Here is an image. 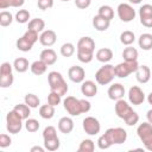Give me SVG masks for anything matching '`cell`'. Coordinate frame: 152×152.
Returning <instances> with one entry per match:
<instances>
[{
	"instance_id": "3",
	"label": "cell",
	"mask_w": 152,
	"mask_h": 152,
	"mask_svg": "<svg viewBox=\"0 0 152 152\" xmlns=\"http://www.w3.org/2000/svg\"><path fill=\"white\" fill-rule=\"evenodd\" d=\"M43 140H44V147L48 151H57L61 146L59 138L57 135V131L53 126H46L43 131Z\"/></svg>"
},
{
	"instance_id": "40",
	"label": "cell",
	"mask_w": 152,
	"mask_h": 152,
	"mask_svg": "<svg viewBox=\"0 0 152 152\" xmlns=\"http://www.w3.org/2000/svg\"><path fill=\"white\" fill-rule=\"evenodd\" d=\"M75 53V45L72 43H64L61 46V55L63 57H71Z\"/></svg>"
},
{
	"instance_id": "7",
	"label": "cell",
	"mask_w": 152,
	"mask_h": 152,
	"mask_svg": "<svg viewBox=\"0 0 152 152\" xmlns=\"http://www.w3.org/2000/svg\"><path fill=\"white\" fill-rule=\"evenodd\" d=\"M139 68L138 61H124L115 65V74L119 78H126L131 74L135 72Z\"/></svg>"
},
{
	"instance_id": "55",
	"label": "cell",
	"mask_w": 152,
	"mask_h": 152,
	"mask_svg": "<svg viewBox=\"0 0 152 152\" xmlns=\"http://www.w3.org/2000/svg\"><path fill=\"white\" fill-rule=\"evenodd\" d=\"M131 4H133V5H138V4H140L142 0H128Z\"/></svg>"
},
{
	"instance_id": "11",
	"label": "cell",
	"mask_w": 152,
	"mask_h": 152,
	"mask_svg": "<svg viewBox=\"0 0 152 152\" xmlns=\"http://www.w3.org/2000/svg\"><path fill=\"white\" fill-rule=\"evenodd\" d=\"M82 126L84 132L88 135H96L101 131V124L100 121L94 116H87L82 121Z\"/></svg>"
},
{
	"instance_id": "22",
	"label": "cell",
	"mask_w": 152,
	"mask_h": 152,
	"mask_svg": "<svg viewBox=\"0 0 152 152\" xmlns=\"http://www.w3.org/2000/svg\"><path fill=\"white\" fill-rule=\"evenodd\" d=\"M109 25H110V21L107 20V19H104V18H102V17L99 15V14H96V15L93 18V26H94V28H95L96 31H99V32H103V31L108 30Z\"/></svg>"
},
{
	"instance_id": "18",
	"label": "cell",
	"mask_w": 152,
	"mask_h": 152,
	"mask_svg": "<svg viewBox=\"0 0 152 152\" xmlns=\"http://www.w3.org/2000/svg\"><path fill=\"white\" fill-rule=\"evenodd\" d=\"M81 93L86 97H94L97 94V86L94 81L87 80L81 83Z\"/></svg>"
},
{
	"instance_id": "33",
	"label": "cell",
	"mask_w": 152,
	"mask_h": 152,
	"mask_svg": "<svg viewBox=\"0 0 152 152\" xmlns=\"http://www.w3.org/2000/svg\"><path fill=\"white\" fill-rule=\"evenodd\" d=\"M120 42H121L124 45H126V46L132 45V44L135 42V34H134V32L128 31V30L121 32V34H120Z\"/></svg>"
},
{
	"instance_id": "36",
	"label": "cell",
	"mask_w": 152,
	"mask_h": 152,
	"mask_svg": "<svg viewBox=\"0 0 152 152\" xmlns=\"http://www.w3.org/2000/svg\"><path fill=\"white\" fill-rule=\"evenodd\" d=\"M14 77L12 72H6V74H0V87L1 88H8L13 84Z\"/></svg>"
},
{
	"instance_id": "5",
	"label": "cell",
	"mask_w": 152,
	"mask_h": 152,
	"mask_svg": "<svg viewBox=\"0 0 152 152\" xmlns=\"http://www.w3.org/2000/svg\"><path fill=\"white\" fill-rule=\"evenodd\" d=\"M137 134L141 140L145 150L152 152V124L148 121L140 124L137 127Z\"/></svg>"
},
{
	"instance_id": "16",
	"label": "cell",
	"mask_w": 152,
	"mask_h": 152,
	"mask_svg": "<svg viewBox=\"0 0 152 152\" xmlns=\"http://www.w3.org/2000/svg\"><path fill=\"white\" fill-rule=\"evenodd\" d=\"M57 40V34L53 30H44L39 36V43L43 46H52Z\"/></svg>"
},
{
	"instance_id": "46",
	"label": "cell",
	"mask_w": 152,
	"mask_h": 152,
	"mask_svg": "<svg viewBox=\"0 0 152 152\" xmlns=\"http://www.w3.org/2000/svg\"><path fill=\"white\" fill-rule=\"evenodd\" d=\"M125 122H126L127 126H134V125H137V124L139 122V115H138V113L134 110V112L125 120Z\"/></svg>"
},
{
	"instance_id": "51",
	"label": "cell",
	"mask_w": 152,
	"mask_h": 152,
	"mask_svg": "<svg viewBox=\"0 0 152 152\" xmlns=\"http://www.w3.org/2000/svg\"><path fill=\"white\" fill-rule=\"evenodd\" d=\"M11 7V0H0V8L1 10H6Z\"/></svg>"
},
{
	"instance_id": "50",
	"label": "cell",
	"mask_w": 152,
	"mask_h": 152,
	"mask_svg": "<svg viewBox=\"0 0 152 152\" xmlns=\"http://www.w3.org/2000/svg\"><path fill=\"white\" fill-rule=\"evenodd\" d=\"M25 4V0H11V7H21Z\"/></svg>"
},
{
	"instance_id": "38",
	"label": "cell",
	"mask_w": 152,
	"mask_h": 152,
	"mask_svg": "<svg viewBox=\"0 0 152 152\" xmlns=\"http://www.w3.org/2000/svg\"><path fill=\"white\" fill-rule=\"evenodd\" d=\"M25 128H26V131L27 132H30V133H34V132H37L38 129H39V127H40V124H39V121L38 120H36V119H26L25 120Z\"/></svg>"
},
{
	"instance_id": "30",
	"label": "cell",
	"mask_w": 152,
	"mask_h": 152,
	"mask_svg": "<svg viewBox=\"0 0 152 152\" xmlns=\"http://www.w3.org/2000/svg\"><path fill=\"white\" fill-rule=\"evenodd\" d=\"M138 50L131 45H128L127 48L124 49L122 51V57L124 61H138Z\"/></svg>"
},
{
	"instance_id": "27",
	"label": "cell",
	"mask_w": 152,
	"mask_h": 152,
	"mask_svg": "<svg viewBox=\"0 0 152 152\" xmlns=\"http://www.w3.org/2000/svg\"><path fill=\"white\" fill-rule=\"evenodd\" d=\"M13 110H14L23 120L28 119V116H30V114H31V107L27 106L25 102H24V103H18V104H15L14 108H13Z\"/></svg>"
},
{
	"instance_id": "42",
	"label": "cell",
	"mask_w": 152,
	"mask_h": 152,
	"mask_svg": "<svg viewBox=\"0 0 152 152\" xmlns=\"http://www.w3.org/2000/svg\"><path fill=\"white\" fill-rule=\"evenodd\" d=\"M32 45H34L37 42H38V39H39V36H38V33L36 32V31H32V30H28L27 28V31L23 34Z\"/></svg>"
},
{
	"instance_id": "49",
	"label": "cell",
	"mask_w": 152,
	"mask_h": 152,
	"mask_svg": "<svg viewBox=\"0 0 152 152\" xmlns=\"http://www.w3.org/2000/svg\"><path fill=\"white\" fill-rule=\"evenodd\" d=\"M81 107H82V113H88L91 108V103L86 100V99H82L81 100Z\"/></svg>"
},
{
	"instance_id": "21",
	"label": "cell",
	"mask_w": 152,
	"mask_h": 152,
	"mask_svg": "<svg viewBox=\"0 0 152 152\" xmlns=\"http://www.w3.org/2000/svg\"><path fill=\"white\" fill-rule=\"evenodd\" d=\"M39 57H40L39 59H42L43 62H45L48 65H53L57 62V53H56V51L53 49H50V48L44 49L40 52Z\"/></svg>"
},
{
	"instance_id": "54",
	"label": "cell",
	"mask_w": 152,
	"mask_h": 152,
	"mask_svg": "<svg viewBox=\"0 0 152 152\" xmlns=\"http://www.w3.org/2000/svg\"><path fill=\"white\" fill-rule=\"evenodd\" d=\"M147 102H148V103L152 106V91H151V93L147 95Z\"/></svg>"
},
{
	"instance_id": "45",
	"label": "cell",
	"mask_w": 152,
	"mask_h": 152,
	"mask_svg": "<svg viewBox=\"0 0 152 152\" xmlns=\"http://www.w3.org/2000/svg\"><path fill=\"white\" fill-rule=\"evenodd\" d=\"M11 144H12V139L10 135H7L5 133L0 134V147L1 148H6V147L11 146Z\"/></svg>"
},
{
	"instance_id": "25",
	"label": "cell",
	"mask_w": 152,
	"mask_h": 152,
	"mask_svg": "<svg viewBox=\"0 0 152 152\" xmlns=\"http://www.w3.org/2000/svg\"><path fill=\"white\" fill-rule=\"evenodd\" d=\"M48 66H49V65H48L45 62H43L42 59H38V61H34L33 63H31L30 69H31V72H32L33 75L40 76V75H43V74L46 71Z\"/></svg>"
},
{
	"instance_id": "15",
	"label": "cell",
	"mask_w": 152,
	"mask_h": 152,
	"mask_svg": "<svg viewBox=\"0 0 152 152\" xmlns=\"http://www.w3.org/2000/svg\"><path fill=\"white\" fill-rule=\"evenodd\" d=\"M68 77L74 83H82L86 78V71L80 65H72L68 70Z\"/></svg>"
},
{
	"instance_id": "31",
	"label": "cell",
	"mask_w": 152,
	"mask_h": 152,
	"mask_svg": "<svg viewBox=\"0 0 152 152\" xmlns=\"http://www.w3.org/2000/svg\"><path fill=\"white\" fill-rule=\"evenodd\" d=\"M15 46H17V49H18L19 51H23V52H28V51H31L32 48H33V45H32L24 36H21L19 39H17Z\"/></svg>"
},
{
	"instance_id": "28",
	"label": "cell",
	"mask_w": 152,
	"mask_h": 152,
	"mask_svg": "<svg viewBox=\"0 0 152 152\" xmlns=\"http://www.w3.org/2000/svg\"><path fill=\"white\" fill-rule=\"evenodd\" d=\"M39 115L45 119V120H50L53 118L55 115V107L50 103H46V104H42L39 107Z\"/></svg>"
},
{
	"instance_id": "2",
	"label": "cell",
	"mask_w": 152,
	"mask_h": 152,
	"mask_svg": "<svg viewBox=\"0 0 152 152\" xmlns=\"http://www.w3.org/2000/svg\"><path fill=\"white\" fill-rule=\"evenodd\" d=\"M48 82H49L51 91H56L61 96L65 95L69 90V87H68L66 82L64 81L62 74L58 72V71H50L48 74Z\"/></svg>"
},
{
	"instance_id": "35",
	"label": "cell",
	"mask_w": 152,
	"mask_h": 152,
	"mask_svg": "<svg viewBox=\"0 0 152 152\" xmlns=\"http://www.w3.org/2000/svg\"><path fill=\"white\" fill-rule=\"evenodd\" d=\"M95 150V144L91 139H83L77 148L78 152H93Z\"/></svg>"
},
{
	"instance_id": "44",
	"label": "cell",
	"mask_w": 152,
	"mask_h": 152,
	"mask_svg": "<svg viewBox=\"0 0 152 152\" xmlns=\"http://www.w3.org/2000/svg\"><path fill=\"white\" fill-rule=\"evenodd\" d=\"M37 6L42 11H46L53 6V0H37Z\"/></svg>"
},
{
	"instance_id": "53",
	"label": "cell",
	"mask_w": 152,
	"mask_h": 152,
	"mask_svg": "<svg viewBox=\"0 0 152 152\" xmlns=\"http://www.w3.org/2000/svg\"><path fill=\"white\" fill-rule=\"evenodd\" d=\"M146 119H147V121H148L150 124H152V108H151L150 110H147V113H146Z\"/></svg>"
},
{
	"instance_id": "10",
	"label": "cell",
	"mask_w": 152,
	"mask_h": 152,
	"mask_svg": "<svg viewBox=\"0 0 152 152\" xmlns=\"http://www.w3.org/2000/svg\"><path fill=\"white\" fill-rule=\"evenodd\" d=\"M116 12H118V17L121 21L124 23H129L132 20H134L137 13H135V10L129 5V4H119L118 8H116Z\"/></svg>"
},
{
	"instance_id": "52",
	"label": "cell",
	"mask_w": 152,
	"mask_h": 152,
	"mask_svg": "<svg viewBox=\"0 0 152 152\" xmlns=\"http://www.w3.org/2000/svg\"><path fill=\"white\" fill-rule=\"evenodd\" d=\"M30 151L31 152H44L45 151V147H42V146H32Z\"/></svg>"
},
{
	"instance_id": "39",
	"label": "cell",
	"mask_w": 152,
	"mask_h": 152,
	"mask_svg": "<svg viewBox=\"0 0 152 152\" xmlns=\"http://www.w3.org/2000/svg\"><path fill=\"white\" fill-rule=\"evenodd\" d=\"M30 12L27 10H19L17 13H15V21L19 23V24H26L28 23V19H30Z\"/></svg>"
},
{
	"instance_id": "34",
	"label": "cell",
	"mask_w": 152,
	"mask_h": 152,
	"mask_svg": "<svg viewBox=\"0 0 152 152\" xmlns=\"http://www.w3.org/2000/svg\"><path fill=\"white\" fill-rule=\"evenodd\" d=\"M24 102H25L27 106H30L31 108H38L39 104H40L39 97H38L36 94H33V93H27V94L25 95V97H24Z\"/></svg>"
},
{
	"instance_id": "32",
	"label": "cell",
	"mask_w": 152,
	"mask_h": 152,
	"mask_svg": "<svg viewBox=\"0 0 152 152\" xmlns=\"http://www.w3.org/2000/svg\"><path fill=\"white\" fill-rule=\"evenodd\" d=\"M97 14L101 15L102 18H104V19H107V20L110 21V20L114 18V10H113L109 5H102V6H100Z\"/></svg>"
},
{
	"instance_id": "1",
	"label": "cell",
	"mask_w": 152,
	"mask_h": 152,
	"mask_svg": "<svg viewBox=\"0 0 152 152\" xmlns=\"http://www.w3.org/2000/svg\"><path fill=\"white\" fill-rule=\"evenodd\" d=\"M77 58L82 63H90L94 58L95 42L91 37H82L77 42Z\"/></svg>"
},
{
	"instance_id": "26",
	"label": "cell",
	"mask_w": 152,
	"mask_h": 152,
	"mask_svg": "<svg viewBox=\"0 0 152 152\" xmlns=\"http://www.w3.org/2000/svg\"><path fill=\"white\" fill-rule=\"evenodd\" d=\"M28 66H31V64L28 63V61H27L25 57H18V58H15L14 62H13V68H14V70H15L17 72H20V74L27 71Z\"/></svg>"
},
{
	"instance_id": "8",
	"label": "cell",
	"mask_w": 152,
	"mask_h": 152,
	"mask_svg": "<svg viewBox=\"0 0 152 152\" xmlns=\"http://www.w3.org/2000/svg\"><path fill=\"white\" fill-rule=\"evenodd\" d=\"M23 128V119L12 109L6 115V129L11 134H17Z\"/></svg>"
},
{
	"instance_id": "9",
	"label": "cell",
	"mask_w": 152,
	"mask_h": 152,
	"mask_svg": "<svg viewBox=\"0 0 152 152\" xmlns=\"http://www.w3.org/2000/svg\"><path fill=\"white\" fill-rule=\"evenodd\" d=\"M63 107L70 114L71 116H78L82 113V107H81V100L76 99L75 96H66L63 100Z\"/></svg>"
},
{
	"instance_id": "56",
	"label": "cell",
	"mask_w": 152,
	"mask_h": 152,
	"mask_svg": "<svg viewBox=\"0 0 152 152\" xmlns=\"http://www.w3.org/2000/svg\"><path fill=\"white\" fill-rule=\"evenodd\" d=\"M61 1H64L65 2V1H69V0H61Z\"/></svg>"
},
{
	"instance_id": "20",
	"label": "cell",
	"mask_w": 152,
	"mask_h": 152,
	"mask_svg": "<svg viewBox=\"0 0 152 152\" xmlns=\"http://www.w3.org/2000/svg\"><path fill=\"white\" fill-rule=\"evenodd\" d=\"M74 129V120L70 116H63L58 121V131L63 134H69Z\"/></svg>"
},
{
	"instance_id": "12",
	"label": "cell",
	"mask_w": 152,
	"mask_h": 152,
	"mask_svg": "<svg viewBox=\"0 0 152 152\" xmlns=\"http://www.w3.org/2000/svg\"><path fill=\"white\" fill-rule=\"evenodd\" d=\"M114 109H115V114H116L120 119H122L124 121H125V120H126V119L134 112L133 108L128 104V102L125 101L124 99H120V100L115 101Z\"/></svg>"
},
{
	"instance_id": "29",
	"label": "cell",
	"mask_w": 152,
	"mask_h": 152,
	"mask_svg": "<svg viewBox=\"0 0 152 152\" xmlns=\"http://www.w3.org/2000/svg\"><path fill=\"white\" fill-rule=\"evenodd\" d=\"M28 30L36 31L37 33H42L45 28V21L42 18H34L28 21Z\"/></svg>"
},
{
	"instance_id": "19",
	"label": "cell",
	"mask_w": 152,
	"mask_h": 152,
	"mask_svg": "<svg viewBox=\"0 0 152 152\" xmlns=\"http://www.w3.org/2000/svg\"><path fill=\"white\" fill-rule=\"evenodd\" d=\"M135 74V77H137V81L139 83H147L152 76V72H151V69L147 66V65H139L138 70L134 72Z\"/></svg>"
},
{
	"instance_id": "23",
	"label": "cell",
	"mask_w": 152,
	"mask_h": 152,
	"mask_svg": "<svg viewBox=\"0 0 152 152\" xmlns=\"http://www.w3.org/2000/svg\"><path fill=\"white\" fill-rule=\"evenodd\" d=\"M95 58L101 63H108L113 58V51L109 48L99 49L95 53Z\"/></svg>"
},
{
	"instance_id": "41",
	"label": "cell",
	"mask_w": 152,
	"mask_h": 152,
	"mask_svg": "<svg viewBox=\"0 0 152 152\" xmlns=\"http://www.w3.org/2000/svg\"><path fill=\"white\" fill-rule=\"evenodd\" d=\"M61 102H62V96L56 91H50V94L48 95V103H50L53 107H56Z\"/></svg>"
},
{
	"instance_id": "4",
	"label": "cell",
	"mask_w": 152,
	"mask_h": 152,
	"mask_svg": "<svg viewBox=\"0 0 152 152\" xmlns=\"http://www.w3.org/2000/svg\"><path fill=\"white\" fill-rule=\"evenodd\" d=\"M114 77H116L115 66L112 64H106V63L95 74V81L100 86H107V84L112 83Z\"/></svg>"
},
{
	"instance_id": "14",
	"label": "cell",
	"mask_w": 152,
	"mask_h": 152,
	"mask_svg": "<svg viewBox=\"0 0 152 152\" xmlns=\"http://www.w3.org/2000/svg\"><path fill=\"white\" fill-rule=\"evenodd\" d=\"M128 101L133 106H139L145 101V93L138 86H133L128 90Z\"/></svg>"
},
{
	"instance_id": "13",
	"label": "cell",
	"mask_w": 152,
	"mask_h": 152,
	"mask_svg": "<svg viewBox=\"0 0 152 152\" xmlns=\"http://www.w3.org/2000/svg\"><path fill=\"white\" fill-rule=\"evenodd\" d=\"M139 19L142 26L151 28L152 27V5L145 4L139 8Z\"/></svg>"
},
{
	"instance_id": "24",
	"label": "cell",
	"mask_w": 152,
	"mask_h": 152,
	"mask_svg": "<svg viewBox=\"0 0 152 152\" xmlns=\"http://www.w3.org/2000/svg\"><path fill=\"white\" fill-rule=\"evenodd\" d=\"M138 44H139V48L145 50V51H148L152 49V34L151 33H141L140 37L138 38Z\"/></svg>"
},
{
	"instance_id": "6",
	"label": "cell",
	"mask_w": 152,
	"mask_h": 152,
	"mask_svg": "<svg viewBox=\"0 0 152 152\" xmlns=\"http://www.w3.org/2000/svg\"><path fill=\"white\" fill-rule=\"evenodd\" d=\"M103 134L112 145H120L127 140V132L121 127H110Z\"/></svg>"
},
{
	"instance_id": "47",
	"label": "cell",
	"mask_w": 152,
	"mask_h": 152,
	"mask_svg": "<svg viewBox=\"0 0 152 152\" xmlns=\"http://www.w3.org/2000/svg\"><path fill=\"white\" fill-rule=\"evenodd\" d=\"M74 1H75L76 7H78L80 10H86L91 4V0H74Z\"/></svg>"
},
{
	"instance_id": "48",
	"label": "cell",
	"mask_w": 152,
	"mask_h": 152,
	"mask_svg": "<svg viewBox=\"0 0 152 152\" xmlns=\"http://www.w3.org/2000/svg\"><path fill=\"white\" fill-rule=\"evenodd\" d=\"M12 69H14L12 64H10L8 62H4V63H2L1 65H0V74L12 72Z\"/></svg>"
},
{
	"instance_id": "37",
	"label": "cell",
	"mask_w": 152,
	"mask_h": 152,
	"mask_svg": "<svg viewBox=\"0 0 152 152\" xmlns=\"http://www.w3.org/2000/svg\"><path fill=\"white\" fill-rule=\"evenodd\" d=\"M12 21H13L12 13L8 12V11H1V13H0V25L2 27H7L12 24Z\"/></svg>"
},
{
	"instance_id": "17",
	"label": "cell",
	"mask_w": 152,
	"mask_h": 152,
	"mask_svg": "<svg viewBox=\"0 0 152 152\" xmlns=\"http://www.w3.org/2000/svg\"><path fill=\"white\" fill-rule=\"evenodd\" d=\"M108 97L113 101H118L120 99H124L125 95V87L121 83H113L109 88H108Z\"/></svg>"
},
{
	"instance_id": "43",
	"label": "cell",
	"mask_w": 152,
	"mask_h": 152,
	"mask_svg": "<svg viewBox=\"0 0 152 152\" xmlns=\"http://www.w3.org/2000/svg\"><path fill=\"white\" fill-rule=\"evenodd\" d=\"M97 146H99V148H101V150H107V148H109V147L112 146V144L108 141V139L106 138V135L102 134V135H100L99 139H97Z\"/></svg>"
}]
</instances>
